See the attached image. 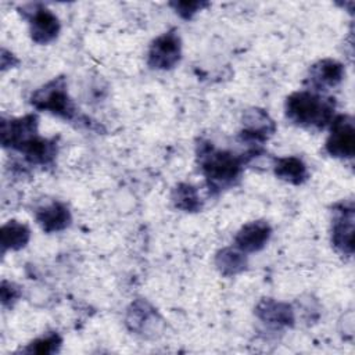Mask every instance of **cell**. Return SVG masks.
<instances>
[{"label": "cell", "mask_w": 355, "mask_h": 355, "mask_svg": "<svg viewBox=\"0 0 355 355\" xmlns=\"http://www.w3.org/2000/svg\"><path fill=\"white\" fill-rule=\"evenodd\" d=\"M344 67L334 60H322L309 71V80L316 90H327L341 82Z\"/></svg>", "instance_id": "8fae6325"}, {"label": "cell", "mask_w": 355, "mask_h": 355, "mask_svg": "<svg viewBox=\"0 0 355 355\" xmlns=\"http://www.w3.org/2000/svg\"><path fill=\"white\" fill-rule=\"evenodd\" d=\"M270 226L263 220L250 222L244 225L236 234L234 243L244 252H255L265 247L270 237Z\"/></svg>", "instance_id": "30bf717a"}, {"label": "cell", "mask_w": 355, "mask_h": 355, "mask_svg": "<svg viewBox=\"0 0 355 355\" xmlns=\"http://www.w3.org/2000/svg\"><path fill=\"white\" fill-rule=\"evenodd\" d=\"M36 220L44 232L53 233L64 230L67 226H69L71 214L64 204L55 201L39 208L36 211Z\"/></svg>", "instance_id": "7c38bea8"}, {"label": "cell", "mask_w": 355, "mask_h": 355, "mask_svg": "<svg viewBox=\"0 0 355 355\" xmlns=\"http://www.w3.org/2000/svg\"><path fill=\"white\" fill-rule=\"evenodd\" d=\"M171 4L175 7L176 12L186 19L191 18L198 10H201L202 7L207 6V3H202V1H178V3H171Z\"/></svg>", "instance_id": "ffe728a7"}, {"label": "cell", "mask_w": 355, "mask_h": 355, "mask_svg": "<svg viewBox=\"0 0 355 355\" xmlns=\"http://www.w3.org/2000/svg\"><path fill=\"white\" fill-rule=\"evenodd\" d=\"M334 101L313 92H295L286 101L287 118L304 128L322 129L333 121Z\"/></svg>", "instance_id": "7a4b0ae2"}, {"label": "cell", "mask_w": 355, "mask_h": 355, "mask_svg": "<svg viewBox=\"0 0 355 355\" xmlns=\"http://www.w3.org/2000/svg\"><path fill=\"white\" fill-rule=\"evenodd\" d=\"M0 293H1V302H3V305L12 304L19 297V290L12 283H7V282L1 283Z\"/></svg>", "instance_id": "44dd1931"}, {"label": "cell", "mask_w": 355, "mask_h": 355, "mask_svg": "<svg viewBox=\"0 0 355 355\" xmlns=\"http://www.w3.org/2000/svg\"><path fill=\"white\" fill-rule=\"evenodd\" d=\"M37 136V116L35 114L15 119H1V144L18 150Z\"/></svg>", "instance_id": "8992f818"}, {"label": "cell", "mask_w": 355, "mask_h": 355, "mask_svg": "<svg viewBox=\"0 0 355 355\" xmlns=\"http://www.w3.org/2000/svg\"><path fill=\"white\" fill-rule=\"evenodd\" d=\"M275 123L269 115L259 108L248 110L244 114V130L241 136L250 143H262L275 132Z\"/></svg>", "instance_id": "ba28073f"}, {"label": "cell", "mask_w": 355, "mask_h": 355, "mask_svg": "<svg viewBox=\"0 0 355 355\" xmlns=\"http://www.w3.org/2000/svg\"><path fill=\"white\" fill-rule=\"evenodd\" d=\"M18 151H21L25 155V158L32 164L49 165L55 158L57 143L54 139L47 140L36 136L32 140L26 141L24 146H21Z\"/></svg>", "instance_id": "4fadbf2b"}, {"label": "cell", "mask_w": 355, "mask_h": 355, "mask_svg": "<svg viewBox=\"0 0 355 355\" xmlns=\"http://www.w3.org/2000/svg\"><path fill=\"white\" fill-rule=\"evenodd\" d=\"M245 265L247 261L244 255L233 248H225L216 255V266L226 276H232L244 270Z\"/></svg>", "instance_id": "e0dca14e"}, {"label": "cell", "mask_w": 355, "mask_h": 355, "mask_svg": "<svg viewBox=\"0 0 355 355\" xmlns=\"http://www.w3.org/2000/svg\"><path fill=\"white\" fill-rule=\"evenodd\" d=\"M200 165L211 189L223 190L233 186L240 178L245 157L230 151L215 150L209 143L200 144Z\"/></svg>", "instance_id": "6da1fadb"}, {"label": "cell", "mask_w": 355, "mask_h": 355, "mask_svg": "<svg viewBox=\"0 0 355 355\" xmlns=\"http://www.w3.org/2000/svg\"><path fill=\"white\" fill-rule=\"evenodd\" d=\"M0 241L3 252L7 250H19L25 247L29 241L31 232L26 225L19 223L17 220H10L1 227Z\"/></svg>", "instance_id": "2e32d148"}, {"label": "cell", "mask_w": 355, "mask_h": 355, "mask_svg": "<svg viewBox=\"0 0 355 355\" xmlns=\"http://www.w3.org/2000/svg\"><path fill=\"white\" fill-rule=\"evenodd\" d=\"M31 37L37 44H47L54 40L60 32L58 18L46 7L42 6H28Z\"/></svg>", "instance_id": "52a82bcc"}, {"label": "cell", "mask_w": 355, "mask_h": 355, "mask_svg": "<svg viewBox=\"0 0 355 355\" xmlns=\"http://www.w3.org/2000/svg\"><path fill=\"white\" fill-rule=\"evenodd\" d=\"M60 344H61L60 336L55 334V333H50V334L31 343L25 351L26 352H36V354H51V352L58 349Z\"/></svg>", "instance_id": "d6986e66"}, {"label": "cell", "mask_w": 355, "mask_h": 355, "mask_svg": "<svg viewBox=\"0 0 355 355\" xmlns=\"http://www.w3.org/2000/svg\"><path fill=\"white\" fill-rule=\"evenodd\" d=\"M182 54L180 37L176 31H169L158 36L150 46L147 62L155 69H171L173 68Z\"/></svg>", "instance_id": "277c9868"}, {"label": "cell", "mask_w": 355, "mask_h": 355, "mask_svg": "<svg viewBox=\"0 0 355 355\" xmlns=\"http://www.w3.org/2000/svg\"><path fill=\"white\" fill-rule=\"evenodd\" d=\"M333 222V244L343 254L351 255L354 251V208H341Z\"/></svg>", "instance_id": "9c48e42d"}, {"label": "cell", "mask_w": 355, "mask_h": 355, "mask_svg": "<svg viewBox=\"0 0 355 355\" xmlns=\"http://www.w3.org/2000/svg\"><path fill=\"white\" fill-rule=\"evenodd\" d=\"M257 315L263 322L273 323L277 326H280V324L288 326V324H293V322H294V315H293L290 305H287L284 302H276L269 298L263 300L258 305Z\"/></svg>", "instance_id": "5bb4252c"}, {"label": "cell", "mask_w": 355, "mask_h": 355, "mask_svg": "<svg viewBox=\"0 0 355 355\" xmlns=\"http://www.w3.org/2000/svg\"><path fill=\"white\" fill-rule=\"evenodd\" d=\"M275 173L282 180L291 184H301L308 178L305 164L297 157H284L275 161Z\"/></svg>", "instance_id": "9a60e30c"}, {"label": "cell", "mask_w": 355, "mask_h": 355, "mask_svg": "<svg viewBox=\"0 0 355 355\" xmlns=\"http://www.w3.org/2000/svg\"><path fill=\"white\" fill-rule=\"evenodd\" d=\"M326 150L330 155L338 158H351L355 153V130L352 118L340 115L331 121V132L326 141Z\"/></svg>", "instance_id": "5b68a950"}, {"label": "cell", "mask_w": 355, "mask_h": 355, "mask_svg": "<svg viewBox=\"0 0 355 355\" xmlns=\"http://www.w3.org/2000/svg\"><path fill=\"white\" fill-rule=\"evenodd\" d=\"M31 103L36 110L49 111L64 119H72L75 116V105L68 96L65 78L60 76L40 89H37L32 97Z\"/></svg>", "instance_id": "3957f363"}, {"label": "cell", "mask_w": 355, "mask_h": 355, "mask_svg": "<svg viewBox=\"0 0 355 355\" xmlns=\"http://www.w3.org/2000/svg\"><path fill=\"white\" fill-rule=\"evenodd\" d=\"M172 201L176 208L187 212H196L201 208L197 190L187 183H180L176 186L172 194Z\"/></svg>", "instance_id": "ac0fdd59"}]
</instances>
